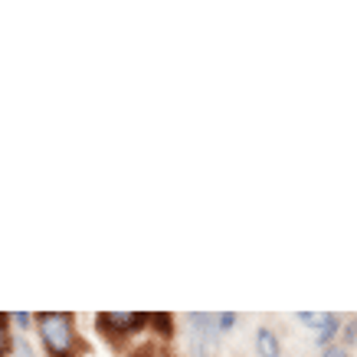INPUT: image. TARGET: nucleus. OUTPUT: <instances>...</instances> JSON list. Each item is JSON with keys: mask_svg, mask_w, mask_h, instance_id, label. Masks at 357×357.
<instances>
[{"mask_svg": "<svg viewBox=\"0 0 357 357\" xmlns=\"http://www.w3.org/2000/svg\"><path fill=\"white\" fill-rule=\"evenodd\" d=\"M36 328H40V341H43L50 357H79L86 351L73 314L43 312V314H36Z\"/></svg>", "mask_w": 357, "mask_h": 357, "instance_id": "f257e3e1", "label": "nucleus"}, {"mask_svg": "<svg viewBox=\"0 0 357 357\" xmlns=\"http://www.w3.org/2000/svg\"><path fill=\"white\" fill-rule=\"evenodd\" d=\"M96 325L102 328V335L128 337V335H138V328H148V314L105 312V314H98V318H96Z\"/></svg>", "mask_w": 357, "mask_h": 357, "instance_id": "f03ea898", "label": "nucleus"}, {"mask_svg": "<svg viewBox=\"0 0 357 357\" xmlns=\"http://www.w3.org/2000/svg\"><path fill=\"white\" fill-rule=\"evenodd\" d=\"M256 354L259 357H282L279 335H275L272 328H259V331H256Z\"/></svg>", "mask_w": 357, "mask_h": 357, "instance_id": "7ed1b4c3", "label": "nucleus"}, {"mask_svg": "<svg viewBox=\"0 0 357 357\" xmlns=\"http://www.w3.org/2000/svg\"><path fill=\"white\" fill-rule=\"evenodd\" d=\"M337 331H341V314L328 312V321H325V325H321V331H318V335H314V341H318V347H321V351H325L328 344H335Z\"/></svg>", "mask_w": 357, "mask_h": 357, "instance_id": "20e7f679", "label": "nucleus"}, {"mask_svg": "<svg viewBox=\"0 0 357 357\" xmlns=\"http://www.w3.org/2000/svg\"><path fill=\"white\" fill-rule=\"evenodd\" d=\"M298 321H302L305 328H314V331H321V325L328 321V312L325 314H314V312H302L298 314Z\"/></svg>", "mask_w": 357, "mask_h": 357, "instance_id": "39448f33", "label": "nucleus"}, {"mask_svg": "<svg viewBox=\"0 0 357 357\" xmlns=\"http://www.w3.org/2000/svg\"><path fill=\"white\" fill-rule=\"evenodd\" d=\"M10 354V335H7V314L0 312V357Z\"/></svg>", "mask_w": 357, "mask_h": 357, "instance_id": "423d86ee", "label": "nucleus"}, {"mask_svg": "<svg viewBox=\"0 0 357 357\" xmlns=\"http://www.w3.org/2000/svg\"><path fill=\"white\" fill-rule=\"evenodd\" d=\"M236 321H239V314H233V312L217 314V331H220V335H223V331H233V328H236Z\"/></svg>", "mask_w": 357, "mask_h": 357, "instance_id": "0eeeda50", "label": "nucleus"}, {"mask_svg": "<svg viewBox=\"0 0 357 357\" xmlns=\"http://www.w3.org/2000/svg\"><path fill=\"white\" fill-rule=\"evenodd\" d=\"M13 321H17V328H23V331H26L30 325H36V318L26 314V312H13Z\"/></svg>", "mask_w": 357, "mask_h": 357, "instance_id": "6e6552de", "label": "nucleus"}, {"mask_svg": "<svg viewBox=\"0 0 357 357\" xmlns=\"http://www.w3.org/2000/svg\"><path fill=\"white\" fill-rule=\"evenodd\" d=\"M321 357H351V354H347L344 344H328L325 351H321Z\"/></svg>", "mask_w": 357, "mask_h": 357, "instance_id": "1a4fd4ad", "label": "nucleus"}, {"mask_svg": "<svg viewBox=\"0 0 357 357\" xmlns=\"http://www.w3.org/2000/svg\"><path fill=\"white\" fill-rule=\"evenodd\" d=\"M17 351H20V357H33V351H30V347H26V344H23V341H20V344H17Z\"/></svg>", "mask_w": 357, "mask_h": 357, "instance_id": "9d476101", "label": "nucleus"}]
</instances>
